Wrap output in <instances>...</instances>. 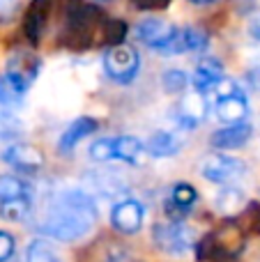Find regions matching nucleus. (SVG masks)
I'll list each match as a JSON object with an SVG mask.
<instances>
[{
	"mask_svg": "<svg viewBox=\"0 0 260 262\" xmlns=\"http://www.w3.org/2000/svg\"><path fill=\"white\" fill-rule=\"evenodd\" d=\"M97 221L95 200L85 191H62L49 207L46 219L37 226L39 235L58 242H76L90 235Z\"/></svg>",
	"mask_w": 260,
	"mask_h": 262,
	"instance_id": "nucleus-1",
	"label": "nucleus"
},
{
	"mask_svg": "<svg viewBox=\"0 0 260 262\" xmlns=\"http://www.w3.org/2000/svg\"><path fill=\"white\" fill-rule=\"evenodd\" d=\"M244 230L242 226L228 221L226 226H221L219 230L205 235L198 242V258L210 260V262H224L230 260L235 255L242 253L244 249Z\"/></svg>",
	"mask_w": 260,
	"mask_h": 262,
	"instance_id": "nucleus-2",
	"label": "nucleus"
},
{
	"mask_svg": "<svg viewBox=\"0 0 260 262\" xmlns=\"http://www.w3.org/2000/svg\"><path fill=\"white\" fill-rule=\"evenodd\" d=\"M101 62H104V72L111 81L127 85V83H132L136 78L138 69H141V55L132 46L118 44L106 51Z\"/></svg>",
	"mask_w": 260,
	"mask_h": 262,
	"instance_id": "nucleus-3",
	"label": "nucleus"
},
{
	"mask_svg": "<svg viewBox=\"0 0 260 262\" xmlns=\"http://www.w3.org/2000/svg\"><path fill=\"white\" fill-rule=\"evenodd\" d=\"M152 239L166 253H187L196 246V232L189 226H182L180 221H173L168 226H155L152 230Z\"/></svg>",
	"mask_w": 260,
	"mask_h": 262,
	"instance_id": "nucleus-4",
	"label": "nucleus"
},
{
	"mask_svg": "<svg viewBox=\"0 0 260 262\" xmlns=\"http://www.w3.org/2000/svg\"><path fill=\"white\" fill-rule=\"evenodd\" d=\"M201 172L205 180L214 182V184H230V182L240 180V177L247 172V166L244 161L235 157H226V154H212L203 161Z\"/></svg>",
	"mask_w": 260,
	"mask_h": 262,
	"instance_id": "nucleus-5",
	"label": "nucleus"
},
{
	"mask_svg": "<svg viewBox=\"0 0 260 262\" xmlns=\"http://www.w3.org/2000/svg\"><path fill=\"white\" fill-rule=\"evenodd\" d=\"M175 32H178V28H175L173 23H166L155 16L143 18V21L134 28V37H136L138 41H143L145 46L155 49L157 53H161V51L166 49V44L173 39Z\"/></svg>",
	"mask_w": 260,
	"mask_h": 262,
	"instance_id": "nucleus-6",
	"label": "nucleus"
},
{
	"mask_svg": "<svg viewBox=\"0 0 260 262\" xmlns=\"http://www.w3.org/2000/svg\"><path fill=\"white\" fill-rule=\"evenodd\" d=\"M143 219H145V209L138 200H122L118 203L113 209H111V223L118 232H124V235H134V232L141 230Z\"/></svg>",
	"mask_w": 260,
	"mask_h": 262,
	"instance_id": "nucleus-7",
	"label": "nucleus"
},
{
	"mask_svg": "<svg viewBox=\"0 0 260 262\" xmlns=\"http://www.w3.org/2000/svg\"><path fill=\"white\" fill-rule=\"evenodd\" d=\"M207 49V35L205 30L196 26L178 28V32L173 35V39L166 44V49L161 51V55H180V53H201Z\"/></svg>",
	"mask_w": 260,
	"mask_h": 262,
	"instance_id": "nucleus-8",
	"label": "nucleus"
},
{
	"mask_svg": "<svg viewBox=\"0 0 260 262\" xmlns=\"http://www.w3.org/2000/svg\"><path fill=\"white\" fill-rule=\"evenodd\" d=\"M3 161H7L9 166H14L21 172H35L41 168L44 163V154L39 147L30 143H12L3 154H0Z\"/></svg>",
	"mask_w": 260,
	"mask_h": 262,
	"instance_id": "nucleus-9",
	"label": "nucleus"
},
{
	"mask_svg": "<svg viewBox=\"0 0 260 262\" xmlns=\"http://www.w3.org/2000/svg\"><path fill=\"white\" fill-rule=\"evenodd\" d=\"M207 115V95L193 90L191 95H187L182 99L178 108V122L182 129H193L196 124H201Z\"/></svg>",
	"mask_w": 260,
	"mask_h": 262,
	"instance_id": "nucleus-10",
	"label": "nucleus"
},
{
	"mask_svg": "<svg viewBox=\"0 0 260 262\" xmlns=\"http://www.w3.org/2000/svg\"><path fill=\"white\" fill-rule=\"evenodd\" d=\"M39 67H41V64H39V60H37L35 55L18 53L16 58L9 60L7 72H5V74H7L14 83H18L23 90H28V88L32 85V81L39 76Z\"/></svg>",
	"mask_w": 260,
	"mask_h": 262,
	"instance_id": "nucleus-11",
	"label": "nucleus"
},
{
	"mask_svg": "<svg viewBox=\"0 0 260 262\" xmlns=\"http://www.w3.org/2000/svg\"><path fill=\"white\" fill-rule=\"evenodd\" d=\"M198 200V191L193 189L187 182H180L170 189V198L166 200V214H168L173 221H180L189 214V209L193 207V203Z\"/></svg>",
	"mask_w": 260,
	"mask_h": 262,
	"instance_id": "nucleus-12",
	"label": "nucleus"
},
{
	"mask_svg": "<svg viewBox=\"0 0 260 262\" xmlns=\"http://www.w3.org/2000/svg\"><path fill=\"white\" fill-rule=\"evenodd\" d=\"M251 134H253L251 124L237 122V124H228V127L214 131L210 143H212V147H216V149H237L249 143Z\"/></svg>",
	"mask_w": 260,
	"mask_h": 262,
	"instance_id": "nucleus-13",
	"label": "nucleus"
},
{
	"mask_svg": "<svg viewBox=\"0 0 260 262\" xmlns=\"http://www.w3.org/2000/svg\"><path fill=\"white\" fill-rule=\"evenodd\" d=\"M216 118L226 124H237V122H244V118L249 115V104H247V97L242 92H235V95H228V97H221L216 99Z\"/></svg>",
	"mask_w": 260,
	"mask_h": 262,
	"instance_id": "nucleus-14",
	"label": "nucleus"
},
{
	"mask_svg": "<svg viewBox=\"0 0 260 262\" xmlns=\"http://www.w3.org/2000/svg\"><path fill=\"white\" fill-rule=\"evenodd\" d=\"M95 131H97V120L95 118H88V115L76 118L67 129H64V134L60 136L58 149H60V152H64V154H69L83 138H85V136L95 134Z\"/></svg>",
	"mask_w": 260,
	"mask_h": 262,
	"instance_id": "nucleus-15",
	"label": "nucleus"
},
{
	"mask_svg": "<svg viewBox=\"0 0 260 262\" xmlns=\"http://www.w3.org/2000/svg\"><path fill=\"white\" fill-rule=\"evenodd\" d=\"M221 78H224V64L214 58H205L196 67V72H193L191 83H193V88H196V92L210 95L212 88H214Z\"/></svg>",
	"mask_w": 260,
	"mask_h": 262,
	"instance_id": "nucleus-16",
	"label": "nucleus"
},
{
	"mask_svg": "<svg viewBox=\"0 0 260 262\" xmlns=\"http://www.w3.org/2000/svg\"><path fill=\"white\" fill-rule=\"evenodd\" d=\"M113 159L141 166L147 159L145 145L138 138H134V136H118V138H113Z\"/></svg>",
	"mask_w": 260,
	"mask_h": 262,
	"instance_id": "nucleus-17",
	"label": "nucleus"
},
{
	"mask_svg": "<svg viewBox=\"0 0 260 262\" xmlns=\"http://www.w3.org/2000/svg\"><path fill=\"white\" fill-rule=\"evenodd\" d=\"M182 147V140L178 138L170 131H157V134L150 136L145 145L147 157H157V159H166V157H175Z\"/></svg>",
	"mask_w": 260,
	"mask_h": 262,
	"instance_id": "nucleus-18",
	"label": "nucleus"
},
{
	"mask_svg": "<svg viewBox=\"0 0 260 262\" xmlns=\"http://www.w3.org/2000/svg\"><path fill=\"white\" fill-rule=\"evenodd\" d=\"M30 184L16 175H0V205L16 198H30Z\"/></svg>",
	"mask_w": 260,
	"mask_h": 262,
	"instance_id": "nucleus-19",
	"label": "nucleus"
},
{
	"mask_svg": "<svg viewBox=\"0 0 260 262\" xmlns=\"http://www.w3.org/2000/svg\"><path fill=\"white\" fill-rule=\"evenodd\" d=\"M28 90H23L18 83H14L7 74L0 76V106L3 108H16L23 104V97Z\"/></svg>",
	"mask_w": 260,
	"mask_h": 262,
	"instance_id": "nucleus-20",
	"label": "nucleus"
},
{
	"mask_svg": "<svg viewBox=\"0 0 260 262\" xmlns=\"http://www.w3.org/2000/svg\"><path fill=\"white\" fill-rule=\"evenodd\" d=\"M32 212V203L30 198H16V200H9V203L0 205V216L5 221H26Z\"/></svg>",
	"mask_w": 260,
	"mask_h": 262,
	"instance_id": "nucleus-21",
	"label": "nucleus"
},
{
	"mask_svg": "<svg viewBox=\"0 0 260 262\" xmlns=\"http://www.w3.org/2000/svg\"><path fill=\"white\" fill-rule=\"evenodd\" d=\"M26 262H62V258L55 253L49 242L35 239L30 242V246L26 251Z\"/></svg>",
	"mask_w": 260,
	"mask_h": 262,
	"instance_id": "nucleus-22",
	"label": "nucleus"
},
{
	"mask_svg": "<svg viewBox=\"0 0 260 262\" xmlns=\"http://www.w3.org/2000/svg\"><path fill=\"white\" fill-rule=\"evenodd\" d=\"M161 85L168 95H180V92L187 90L189 85V76L182 72V69H166L161 74Z\"/></svg>",
	"mask_w": 260,
	"mask_h": 262,
	"instance_id": "nucleus-23",
	"label": "nucleus"
},
{
	"mask_svg": "<svg viewBox=\"0 0 260 262\" xmlns=\"http://www.w3.org/2000/svg\"><path fill=\"white\" fill-rule=\"evenodd\" d=\"M216 207L221 209V212H235V209L242 207V193H240V189H233V186H228V189H224L219 193V198H216Z\"/></svg>",
	"mask_w": 260,
	"mask_h": 262,
	"instance_id": "nucleus-24",
	"label": "nucleus"
},
{
	"mask_svg": "<svg viewBox=\"0 0 260 262\" xmlns=\"http://www.w3.org/2000/svg\"><path fill=\"white\" fill-rule=\"evenodd\" d=\"M90 157L95 161H111L113 159V138H99L90 145Z\"/></svg>",
	"mask_w": 260,
	"mask_h": 262,
	"instance_id": "nucleus-25",
	"label": "nucleus"
},
{
	"mask_svg": "<svg viewBox=\"0 0 260 262\" xmlns=\"http://www.w3.org/2000/svg\"><path fill=\"white\" fill-rule=\"evenodd\" d=\"M104 262H141L136 258V255H132L127 249H122V246H113V249L109 251V255H106Z\"/></svg>",
	"mask_w": 260,
	"mask_h": 262,
	"instance_id": "nucleus-26",
	"label": "nucleus"
},
{
	"mask_svg": "<svg viewBox=\"0 0 260 262\" xmlns=\"http://www.w3.org/2000/svg\"><path fill=\"white\" fill-rule=\"evenodd\" d=\"M14 255V237L9 232L0 230V262L9 260Z\"/></svg>",
	"mask_w": 260,
	"mask_h": 262,
	"instance_id": "nucleus-27",
	"label": "nucleus"
},
{
	"mask_svg": "<svg viewBox=\"0 0 260 262\" xmlns=\"http://www.w3.org/2000/svg\"><path fill=\"white\" fill-rule=\"evenodd\" d=\"M136 9H145V12H155V9H166L170 0H129Z\"/></svg>",
	"mask_w": 260,
	"mask_h": 262,
	"instance_id": "nucleus-28",
	"label": "nucleus"
},
{
	"mask_svg": "<svg viewBox=\"0 0 260 262\" xmlns=\"http://www.w3.org/2000/svg\"><path fill=\"white\" fill-rule=\"evenodd\" d=\"M18 9V0H0V18H9L14 16Z\"/></svg>",
	"mask_w": 260,
	"mask_h": 262,
	"instance_id": "nucleus-29",
	"label": "nucleus"
},
{
	"mask_svg": "<svg viewBox=\"0 0 260 262\" xmlns=\"http://www.w3.org/2000/svg\"><path fill=\"white\" fill-rule=\"evenodd\" d=\"M249 32H251L253 39L260 41V14H258V16L251 21V26H249Z\"/></svg>",
	"mask_w": 260,
	"mask_h": 262,
	"instance_id": "nucleus-30",
	"label": "nucleus"
},
{
	"mask_svg": "<svg viewBox=\"0 0 260 262\" xmlns=\"http://www.w3.org/2000/svg\"><path fill=\"white\" fill-rule=\"evenodd\" d=\"M251 83H253V85H256L258 90H260V67H258V69H253V72H251Z\"/></svg>",
	"mask_w": 260,
	"mask_h": 262,
	"instance_id": "nucleus-31",
	"label": "nucleus"
},
{
	"mask_svg": "<svg viewBox=\"0 0 260 262\" xmlns=\"http://www.w3.org/2000/svg\"><path fill=\"white\" fill-rule=\"evenodd\" d=\"M191 5H210V3H214V0H189Z\"/></svg>",
	"mask_w": 260,
	"mask_h": 262,
	"instance_id": "nucleus-32",
	"label": "nucleus"
},
{
	"mask_svg": "<svg viewBox=\"0 0 260 262\" xmlns=\"http://www.w3.org/2000/svg\"><path fill=\"white\" fill-rule=\"evenodd\" d=\"M5 262H16V260H14V258H9V260H5Z\"/></svg>",
	"mask_w": 260,
	"mask_h": 262,
	"instance_id": "nucleus-33",
	"label": "nucleus"
}]
</instances>
